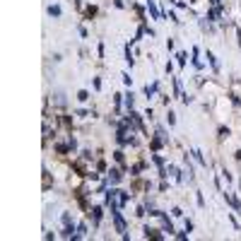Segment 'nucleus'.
Returning <instances> with one entry per match:
<instances>
[{
	"label": "nucleus",
	"instance_id": "obj_1",
	"mask_svg": "<svg viewBox=\"0 0 241 241\" xmlns=\"http://www.w3.org/2000/svg\"><path fill=\"white\" fill-rule=\"evenodd\" d=\"M147 10H150V15L154 17V20H162V15H159V10L154 5V0H147Z\"/></svg>",
	"mask_w": 241,
	"mask_h": 241
},
{
	"label": "nucleus",
	"instance_id": "obj_2",
	"mask_svg": "<svg viewBox=\"0 0 241 241\" xmlns=\"http://www.w3.org/2000/svg\"><path fill=\"white\" fill-rule=\"evenodd\" d=\"M157 87H159L157 82H152V84H147V87H145V97H147V99H152V97L157 94Z\"/></svg>",
	"mask_w": 241,
	"mask_h": 241
},
{
	"label": "nucleus",
	"instance_id": "obj_3",
	"mask_svg": "<svg viewBox=\"0 0 241 241\" xmlns=\"http://www.w3.org/2000/svg\"><path fill=\"white\" fill-rule=\"evenodd\" d=\"M89 215H92V219H94V224H99V219H101V208H99V205H97V208H92Z\"/></svg>",
	"mask_w": 241,
	"mask_h": 241
},
{
	"label": "nucleus",
	"instance_id": "obj_4",
	"mask_svg": "<svg viewBox=\"0 0 241 241\" xmlns=\"http://www.w3.org/2000/svg\"><path fill=\"white\" fill-rule=\"evenodd\" d=\"M108 178H111V183H118V181L123 178V174H121L118 169H111V171H108Z\"/></svg>",
	"mask_w": 241,
	"mask_h": 241
},
{
	"label": "nucleus",
	"instance_id": "obj_5",
	"mask_svg": "<svg viewBox=\"0 0 241 241\" xmlns=\"http://www.w3.org/2000/svg\"><path fill=\"white\" fill-rule=\"evenodd\" d=\"M46 12H48L51 17H60V15H63V10H60L58 5H48V7H46Z\"/></svg>",
	"mask_w": 241,
	"mask_h": 241
},
{
	"label": "nucleus",
	"instance_id": "obj_6",
	"mask_svg": "<svg viewBox=\"0 0 241 241\" xmlns=\"http://www.w3.org/2000/svg\"><path fill=\"white\" fill-rule=\"evenodd\" d=\"M224 198H227V202H229V205L234 208V210H241V202L234 198V195H229V193H224Z\"/></svg>",
	"mask_w": 241,
	"mask_h": 241
},
{
	"label": "nucleus",
	"instance_id": "obj_7",
	"mask_svg": "<svg viewBox=\"0 0 241 241\" xmlns=\"http://www.w3.org/2000/svg\"><path fill=\"white\" fill-rule=\"evenodd\" d=\"M191 154L195 157V162H198V164H202V166H208V162H205V157H202V152H200V150H193Z\"/></svg>",
	"mask_w": 241,
	"mask_h": 241
},
{
	"label": "nucleus",
	"instance_id": "obj_8",
	"mask_svg": "<svg viewBox=\"0 0 241 241\" xmlns=\"http://www.w3.org/2000/svg\"><path fill=\"white\" fill-rule=\"evenodd\" d=\"M133 104H135V97H133V92H130V94H125V108L133 111Z\"/></svg>",
	"mask_w": 241,
	"mask_h": 241
},
{
	"label": "nucleus",
	"instance_id": "obj_9",
	"mask_svg": "<svg viewBox=\"0 0 241 241\" xmlns=\"http://www.w3.org/2000/svg\"><path fill=\"white\" fill-rule=\"evenodd\" d=\"M128 200H130V195H128L125 191H118V205H125Z\"/></svg>",
	"mask_w": 241,
	"mask_h": 241
},
{
	"label": "nucleus",
	"instance_id": "obj_10",
	"mask_svg": "<svg viewBox=\"0 0 241 241\" xmlns=\"http://www.w3.org/2000/svg\"><path fill=\"white\" fill-rule=\"evenodd\" d=\"M208 60H210V65H212L215 70H219V63H217V58H215V53H212V51H208Z\"/></svg>",
	"mask_w": 241,
	"mask_h": 241
},
{
	"label": "nucleus",
	"instance_id": "obj_11",
	"mask_svg": "<svg viewBox=\"0 0 241 241\" xmlns=\"http://www.w3.org/2000/svg\"><path fill=\"white\" fill-rule=\"evenodd\" d=\"M77 99H80V101H87V99H89V92H87V89H80V92H77Z\"/></svg>",
	"mask_w": 241,
	"mask_h": 241
},
{
	"label": "nucleus",
	"instance_id": "obj_12",
	"mask_svg": "<svg viewBox=\"0 0 241 241\" xmlns=\"http://www.w3.org/2000/svg\"><path fill=\"white\" fill-rule=\"evenodd\" d=\"M84 15H87V17H94V15H97V7H94V5H89V7H87V12H84Z\"/></svg>",
	"mask_w": 241,
	"mask_h": 241
},
{
	"label": "nucleus",
	"instance_id": "obj_13",
	"mask_svg": "<svg viewBox=\"0 0 241 241\" xmlns=\"http://www.w3.org/2000/svg\"><path fill=\"white\" fill-rule=\"evenodd\" d=\"M166 121H169V125H174V123H176V116L171 114V111H169V114H166Z\"/></svg>",
	"mask_w": 241,
	"mask_h": 241
},
{
	"label": "nucleus",
	"instance_id": "obj_14",
	"mask_svg": "<svg viewBox=\"0 0 241 241\" xmlns=\"http://www.w3.org/2000/svg\"><path fill=\"white\" fill-rule=\"evenodd\" d=\"M159 147H162V140L154 138V140H152V150H159Z\"/></svg>",
	"mask_w": 241,
	"mask_h": 241
},
{
	"label": "nucleus",
	"instance_id": "obj_15",
	"mask_svg": "<svg viewBox=\"0 0 241 241\" xmlns=\"http://www.w3.org/2000/svg\"><path fill=\"white\" fill-rule=\"evenodd\" d=\"M176 58H178V65L186 63V53H176Z\"/></svg>",
	"mask_w": 241,
	"mask_h": 241
},
{
	"label": "nucleus",
	"instance_id": "obj_16",
	"mask_svg": "<svg viewBox=\"0 0 241 241\" xmlns=\"http://www.w3.org/2000/svg\"><path fill=\"white\" fill-rule=\"evenodd\" d=\"M229 135V128H219V138H227Z\"/></svg>",
	"mask_w": 241,
	"mask_h": 241
},
{
	"label": "nucleus",
	"instance_id": "obj_17",
	"mask_svg": "<svg viewBox=\"0 0 241 241\" xmlns=\"http://www.w3.org/2000/svg\"><path fill=\"white\" fill-rule=\"evenodd\" d=\"M70 222H72V217H70V215L65 212V215H63V224H70Z\"/></svg>",
	"mask_w": 241,
	"mask_h": 241
},
{
	"label": "nucleus",
	"instance_id": "obj_18",
	"mask_svg": "<svg viewBox=\"0 0 241 241\" xmlns=\"http://www.w3.org/2000/svg\"><path fill=\"white\" fill-rule=\"evenodd\" d=\"M210 3H212V5H219V0H210Z\"/></svg>",
	"mask_w": 241,
	"mask_h": 241
}]
</instances>
